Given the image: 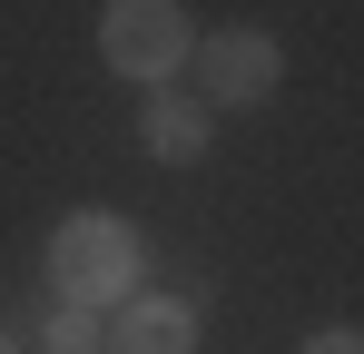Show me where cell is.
<instances>
[{"label": "cell", "instance_id": "cell-5", "mask_svg": "<svg viewBox=\"0 0 364 354\" xmlns=\"http://www.w3.org/2000/svg\"><path fill=\"white\" fill-rule=\"evenodd\" d=\"M197 305L187 295H128L119 325H109V354H197Z\"/></svg>", "mask_w": 364, "mask_h": 354}, {"label": "cell", "instance_id": "cell-6", "mask_svg": "<svg viewBox=\"0 0 364 354\" xmlns=\"http://www.w3.org/2000/svg\"><path fill=\"white\" fill-rule=\"evenodd\" d=\"M40 354H109V325L89 305H50L40 315Z\"/></svg>", "mask_w": 364, "mask_h": 354}, {"label": "cell", "instance_id": "cell-1", "mask_svg": "<svg viewBox=\"0 0 364 354\" xmlns=\"http://www.w3.org/2000/svg\"><path fill=\"white\" fill-rule=\"evenodd\" d=\"M138 276H148V246H138L128 217L69 207L60 227H50V286H60V305H89V315H99V305H128Z\"/></svg>", "mask_w": 364, "mask_h": 354}, {"label": "cell", "instance_id": "cell-3", "mask_svg": "<svg viewBox=\"0 0 364 354\" xmlns=\"http://www.w3.org/2000/svg\"><path fill=\"white\" fill-rule=\"evenodd\" d=\"M197 79H207V89H197L207 109H266V99L286 89V40H276V30H246V20L237 30H207Z\"/></svg>", "mask_w": 364, "mask_h": 354}, {"label": "cell", "instance_id": "cell-4", "mask_svg": "<svg viewBox=\"0 0 364 354\" xmlns=\"http://www.w3.org/2000/svg\"><path fill=\"white\" fill-rule=\"evenodd\" d=\"M138 138H148V158H158V168H207V148H217V109H207L197 89H148Z\"/></svg>", "mask_w": 364, "mask_h": 354}, {"label": "cell", "instance_id": "cell-7", "mask_svg": "<svg viewBox=\"0 0 364 354\" xmlns=\"http://www.w3.org/2000/svg\"><path fill=\"white\" fill-rule=\"evenodd\" d=\"M296 354H364V325H315Z\"/></svg>", "mask_w": 364, "mask_h": 354}, {"label": "cell", "instance_id": "cell-8", "mask_svg": "<svg viewBox=\"0 0 364 354\" xmlns=\"http://www.w3.org/2000/svg\"><path fill=\"white\" fill-rule=\"evenodd\" d=\"M0 354H20V345H10V335H0Z\"/></svg>", "mask_w": 364, "mask_h": 354}, {"label": "cell", "instance_id": "cell-2", "mask_svg": "<svg viewBox=\"0 0 364 354\" xmlns=\"http://www.w3.org/2000/svg\"><path fill=\"white\" fill-rule=\"evenodd\" d=\"M99 59L119 79H138V89H178V69L197 59L187 0H109L99 10Z\"/></svg>", "mask_w": 364, "mask_h": 354}]
</instances>
